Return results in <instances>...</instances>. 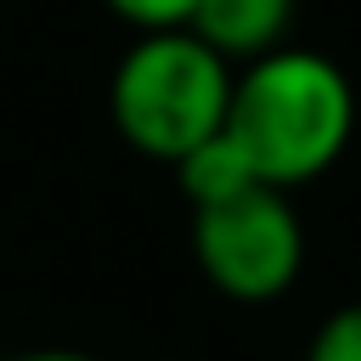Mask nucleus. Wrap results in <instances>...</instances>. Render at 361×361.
I'll use <instances>...</instances> for the list:
<instances>
[{
    "instance_id": "obj_1",
    "label": "nucleus",
    "mask_w": 361,
    "mask_h": 361,
    "mask_svg": "<svg viewBox=\"0 0 361 361\" xmlns=\"http://www.w3.org/2000/svg\"><path fill=\"white\" fill-rule=\"evenodd\" d=\"M226 141L259 186L299 192L322 180L355 141V85L316 45H276L231 73Z\"/></svg>"
},
{
    "instance_id": "obj_2",
    "label": "nucleus",
    "mask_w": 361,
    "mask_h": 361,
    "mask_svg": "<svg viewBox=\"0 0 361 361\" xmlns=\"http://www.w3.org/2000/svg\"><path fill=\"white\" fill-rule=\"evenodd\" d=\"M231 62L214 56L192 28L135 34V45L113 62L107 118L124 147L158 164H180L192 147L220 135L231 102Z\"/></svg>"
},
{
    "instance_id": "obj_3",
    "label": "nucleus",
    "mask_w": 361,
    "mask_h": 361,
    "mask_svg": "<svg viewBox=\"0 0 361 361\" xmlns=\"http://www.w3.org/2000/svg\"><path fill=\"white\" fill-rule=\"evenodd\" d=\"M192 259L203 282L237 305L282 299L305 271V220L293 192L243 186L220 203L192 209Z\"/></svg>"
},
{
    "instance_id": "obj_4",
    "label": "nucleus",
    "mask_w": 361,
    "mask_h": 361,
    "mask_svg": "<svg viewBox=\"0 0 361 361\" xmlns=\"http://www.w3.org/2000/svg\"><path fill=\"white\" fill-rule=\"evenodd\" d=\"M186 28L214 51L226 56L231 68L288 45L293 34V0H197Z\"/></svg>"
},
{
    "instance_id": "obj_5",
    "label": "nucleus",
    "mask_w": 361,
    "mask_h": 361,
    "mask_svg": "<svg viewBox=\"0 0 361 361\" xmlns=\"http://www.w3.org/2000/svg\"><path fill=\"white\" fill-rule=\"evenodd\" d=\"M169 169H175V180H180V192H186L192 209L220 203V197H231V192H243V186H259L254 169L243 164V152L226 141V130L209 135L203 147H192V152H186L180 164H169Z\"/></svg>"
},
{
    "instance_id": "obj_6",
    "label": "nucleus",
    "mask_w": 361,
    "mask_h": 361,
    "mask_svg": "<svg viewBox=\"0 0 361 361\" xmlns=\"http://www.w3.org/2000/svg\"><path fill=\"white\" fill-rule=\"evenodd\" d=\"M305 361H361V299L322 316V327L305 344Z\"/></svg>"
},
{
    "instance_id": "obj_7",
    "label": "nucleus",
    "mask_w": 361,
    "mask_h": 361,
    "mask_svg": "<svg viewBox=\"0 0 361 361\" xmlns=\"http://www.w3.org/2000/svg\"><path fill=\"white\" fill-rule=\"evenodd\" d=\"M197 0H107V11L118 23H130L135 34H158V28H186Z\"/></svg>"
},
{
    "instance_id": "obj_8",
    "label": "nucleus",
    "mask_w": 361,
    "mask_h": 361,
    "mask_svg": "<svg viewBox=\"0 0 361 361\" xmlns=\"http://www.w3.org/2000/svg\"><path fill=\"white\" fill-rule=\"evenodd\" d=\"M6 361H102L90 350H62V344H45V350H23V355H6Z\"/></svg>"
}]
</instances>
